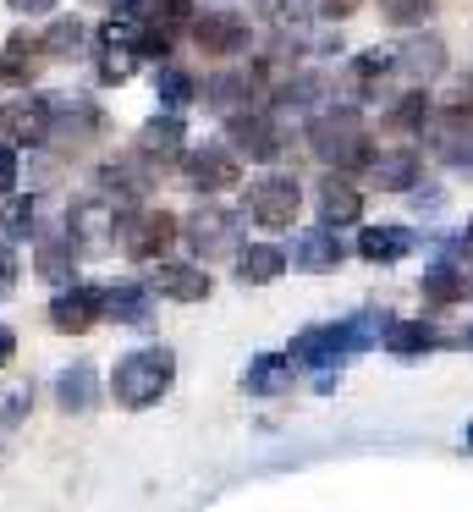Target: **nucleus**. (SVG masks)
<instances>
[{"mask_svg":"<svg viewBox=\"0 0 473 512\" xmlns=\"http://www.w3.org/2000/svg\"><path fill=\"white\" fill-rule=\"evenodd\" d=\"M385 336V314L374 309H358V314H341V320H325V325H308V331H297L292 342V364L314 369V375H325V369H341L347 358L369 353L374 342Z\"/></svg>","mask_w":473,"mask_h":512,"instance_id":"nucleus-1","label":"nucleus"},{"mask_svg":"<svg viewBox=\"0 0 473 512\" xmlns=\"http://www.w3.org/2000/svg\"><path fill=\"white\" fill-rule=\"evenodd\" d=\"M308 149H314L325 166L347 171V166H369V133H363V116L352 105H330V111L308 116Z\"/></svg>","mask_w":473,"mask_h":512,"instance_id":"nucleus-2","label":"nucleus"},{"mask_svg":"<svg viewBox=\"0 0 473 512\" xmlns=\"http://www.w3.org/2000/svg\"><path fill=\"white\" fill-rule=\"evenodd\" d=\"M171 380H176V353L171 347H138V353H127L116 364L110 391H116L121 408H149V402H160L165 391H171Z\"/></svg>","mask_w":473,"mask_h":512,"instance_id":"nucleus-3","label":"nucleus"},{"mask_svg":"<svg viewBox=\"0 0 473 512\" xmlns=\"http://www.w3.org/2000/svg\"><path fill=\"white\" fill-rule=\"evenodd\" d=\"M303 210V188H297L292 171H264V177L248 182V215L264 226V232H286Z\"/></svg>","mask_w":473,"mask_h":512,"instance_id":"nucleus-4","label":"nucleus"},{"mask_svg":"<svg viewBox=\"0 0 473 512\" xmlns=\"http://www.w3.org/2000/svg\"><path fill=\"white\" fill-rule=\"evenodd\" d=\"M182 237L198 259H220L242 248V210H226V204H198L182 221Z\"/></svg>","mask_w":473,"mask_h":512,"instance_id":"nucleus-5","label":"nucleus"},{"mask_svg":"<svg viewBox=\"0 0 473 512\" xmlns=\"http://www.w3.org/2000/svg\"><path fill=\"white\" fill-rule=\"evenodd\" d=\"M176 232H182V221H171L165 210H116V243L132 259H160Z\"/></svg>","mask_w":473,"mask_h":512,"instance_id":"nucleus-6","label":"nucleus"},{"mask_svg":"<svg viewBox=\"0 0 473 512\" xmlns=\"http://www.w3.org/2000/svg\"><path fill=\"white\" fill-rule=\"evenodd\" d=\"M473 287L468 276V259L451 254V248H435V259L424 265V276H418V298L429 303V309H451V303H462Z\"/></svg>","mask_w":473,"mask_h":512,"instance_id":"nucleus-7","label":"nucleus"},{"mask_svg":"<svg viewBox=\"0 0 473 512\" xmlns=\"http://www.w3.org/2000/svg\"><path fill=\"white\" fill-rule=\"evenodd\" d=\"M424 138L446 166H468L473 171V111L468 105H451V111L429 116L424 122Z\"/></svg>","mask_w":473,"mask_h":512,"instance_id":"nucleus-8","label":"nucleus"},{"mask_svg":"<svg viewBox=\"0 0 473 512\" xmlns=\"http://www.w3.org/2000/svg\"><path fill=\"white\" fill-rule=\"evenodd\" d=\"M182 177L193 182L198 193H226L242 182V160L231 155L226 144H204V149H187L182 155Z\"/></svg>","mask_w":473,"mask_h":512,"instance_id":"nucleus-9","label":"nucleus"},{"mask_svg":"<svg viewBox=\"0 0 473 512\" xmlns=\"http://www.w3.org/2000/svg\"><path fill=\"white\" fill-rule=\"evenodd\" d=\"M341 259H347V243H341V232H330V226H308V232H297L292 248H286V265L308 270V276H330V270H341Z\"/></svg>","mask_w":473,"mask_h":512,"instance_id":"nucleus-10","label":"nucleus"},{"mask_svg":"<svg viewBox=\"0 0 473 512\" xmlns=\"http://www.w3.org/2000/svg\"><path fill=\"white\" fill-rule=\"evenodd\" d=\"M363 182L380 193H413L418 182H424V160L413 155V149H380V155H369V166H363Z\"/></svg>","mask_w":473,"mask_h":512,"instance_id":"nucleus-11","label":"nucleus"},{"mask_svg":"<svg viewBox=\"0 0 473 512\" xmlns=\"http://www.w3.org/2000/svg\"><path fill=\"white\" fill-rule=\"evenodd\" d=\"M193 39L204 56H237V50H248V17L237 12H198L193 17Z\"/></svg>","mask_w":473,"mask_h":512,"instance_id":"nucleus-12","label":"nucleus"},{"mask_svg":"<svg viewBox=\"0 0 473 512\" xmlns=\"http://www.w3.org/2000/svg\"><path fill=\"white\" fill-rule=\"evenodd\" d=\"M380 347L391 358H424V353L451 347V331H440V325H429V320H385Z\"/></svg>","mask_w":473,"mask_h":512,"instance_id":"nucleus-13","label":"nucleus"},{"mask_svg":"<svg viewBox=\"0 0 473 512\" xmlns=\"http://www.w3.org/2000/svg\"><path fill=\"white\" fill-rule=\"evenodd\" d=\"M226 133L248 160H275L281 155V127H275V116H264V111H237L226 122Z\"/></svg>","mask_w":473,"mask_h":512,"instance_id":"nucleus-14","label":"nucleus"},{"mask_svg":"<svg viewBox=\"0 0 473 512\" xmlns=\"http://www.w3.org/2000/svg\"><path fill=\"white\" fill-rule=\"evenodd\" d=\"M314 210H319V226H330V232H341V226H352L363 215V193L352 188L347 177H325L314 188Z\"/></svg>","mask_w":473,"mask_h":512,"instance_id":"nucleus-15","label":"nucleus"},{"mask_svg":"<svg viewBox=\"0 0 473 512\" xmlns=\"http://www.w3.org/2000/svg\"><path fill=\"white\" fill-rule=\"evenodd\" d=\"M99 314H105V309H99V287H61V292H55V303H50L55 331H72V336H83Z\"/></svg>","mask_w":473,"mask_h":512,"instance_id":"nucleus-16","label":"nucleus"},{"mask_svg":"<svg viewBox=\"0 0 473 512\" xmlns=\"http://www.w3.org/2000/svg\"><path fill=\"white\" fill-rule=\"evenodd\" d=\"M413 248H418L413 226H363L358 232V254L369 259V265H396V259H407Z\"/></svg>","mask_w":473,"mask_h":512,"instance_id":"nucleus-17","label":"nucleus"},{"mask_svg":"<svg viewBox=\"0 0 473 512\" xmlns=\"http://www.w3.org/2000/svg\"><path fill=\"white\" fill-rule=\"evenodd\" d=\"M292 375H297V364L286 353H259L242 369V391L248 397H281V391H292Z\"/></svg>","mask_w":473,"mask_h":512,"instance_id":"nucleus-18","label":"nucleus"},{"mask_svg":"<svg viewBox=\"0 0 473 512\" xmlns=\"http://www.w3.org/2000/svg\"><path fill=\"white\" fill-rule=\"evenodd\" d=\"M99 133V111L88 100H77V94H50V138H88Z\"/></svg>","mask_w":473,"mask_h":512,"instance_id":"nucleus-19","label":"nucleus"},{"mask_svg":"<svg viewBox=\"0 0 473 512\" xmlns=\"http://www.w3.org/2000/svg\"><path fill=\"white\" fill-rule=\"evenodd\" d=\"M396 67H402L407 78L429 83V78H440V72H446V45H440L435 34H413L402 50H396Z\"/></svg>","mask_w":473,"mask_h":512,"instance_id":"nucleus-20","label":"nucleus"},{"mask_svg":"<svg viewBox=\"0 0 473 512\" xmlns=\"http://www.w3.org/2000/svg\"><path fill=\"white\" fill-rule=\"evenodd\" d=\"M281 270H286V248L281 243H248L237 254V281L242 287H270Z\"/></svg>","mask_w":473,"mask_h":512,"instance_id":"nucleus-21","label":"nucleus"},{"mask_svg":"<svg viewBox=\"0 0 473 512\" xmlns=\"http://www.w3.org/2000/svg\"><path fill=\"white\" fill-rule=\"evenodd\" d=\"M99 309L121 325H143L149 320V287L138 281H116V287H99Z\"/></svg>","mask_w":473,"mask_h":512,"instance_id":"nucleus-22","label":"nucleus"},{"mask_svg":"<svg viewBox=\"0 0 473 512\" xmlns=\"http://www.w3.org/2000/svg\"><path fill=\"white\" fill-rule=\"evenodd\" d=\"M39 61H44L39 39L11 34V39H6V50H0V83H17V89H28L33 72H39Z\"/></svg>","mask_w":473,"mask_h":512,"instance_id":"nucleus-23","label":"nucleus"},{"mask_svg":"<svg viewBox=\"0 0 473 512\" xmlns=\"http://www.w3.org/2000/svg\"><path fill=\"white\" fill-rule=\"evenodd\" d=\"M55 402L66 413H88L99 402V380H94V364H72L55 375Z\"/></svg>","mask_w":473,"mask_h":512,"instance_id":"nucleus-24","label":"nucleus"},{"mask_svg":"<svg viewBox=\"0 0 473 512\" xmlns=\"http://www.w3.org/2000/svg\"><path fill=\"white\" fill-rule=\"evenodd\" d=\"M154 292H165V298H176V303H198V298H209V270H198V265H160V270H154Z\"/></svg>","mask_w":473,"mask_h":512,"instance_id":"nucleus-25","label":"nucleus"},{"mask_svg":"<svg viewBox=\"0 0 473 512\" xmlns=\"http://www.w3.org/2000/svg\"><path fill=\"white\" fill-rule=\"evenodd\" d=\"M0 122H6L22 144H44V138H50V94H39V100H17L11 111H0Z\"/></svg>","mask_w":473,"mask_h":512,"instance_id":"nucleus-26","label":"nucleus"},{"mask_svg":"<svg viewBox=\"0 0 473 512\" xmlns=\"http://www.w3.org/2000/svg\"><path fill=\"white\" fill-rule=\"evenodd\" d=\"M182 116L176 111H165V116H154L149 127L138 133V155L143 160H171V155H182Z\"/></svg>","mask_w":473,"mask_h":512,"instance_id":"nucleus-27","label":"nucleus"},{"mask_svg":"<svg viewBox=\"0 0 473 512\" xmlns=\"http://www.w3.org/2000/svg\"><path fill=\"white\" fill-rule=\"evenodd\" d=\"M204 100L215 105V111L237 116V111H248V100H253V78L248 72H215V78L204 83Z\"/></svg>","mask_w":473,"mask_h":512,"instance_id":"nucleus-28","label":"nucleus"},{"mask_svg":"<svg viewBox=\"0 0 473 512\" xmlns=\"http://www.w3.org/2000/svg\"><path fill=\"white\" fill-rule=\"evenodd\" d=\"M99 182H105V188L116 193V204L143 199V193H149V166H143V155L116 160V166H105V171H99Z\"/></svg>","mask_w":473,"mask_h":512,"instance_id":"nucleus-29","label":"nucleus"},{"mask_svg":"<svg viewBox=\"0 0 473 512\" xmlns=\"http://www.w3.org/2000/svg\"><path fill=\"white\" fill-rule=\"evenodd\" d=\"M83 45H88V28L77 23V17H61V23H50V28H44V39H39V50H44L50 61L83 56Z\"/></svg>","mask_w":473,"mask_h":512,"instance_id":"nucleus-30","label":"nucleus"},{"mask_svg":"<svg viewBox=\"0 0 473 512\" xmlns=\"http://www.w3.org/2000/svg\"><path fill=\"white\" fill-rule=\"evenodd\" d=\"M154 94L165 100V111H182V105H193V78H187L182 67H160L154 72Z\"/></svg>","mask_w":473,"mask_h":512,"instance_id":"nucleus-31","label":"nucleus"},{"mask_svg":"<svg viewBox=\"0 0 473 512\" xmlns=\"http://www.w3.org/2000/svg\"><path fill=\"white\" fill-rule=\"evenodd\" d=\"M72 254H77V248H66V243H44L39 248V276L72 287Z\"/></svg>","mask_w":473,"mask_h":512,"instance_id":"nucleus-32","label":"nucleus"},{"mask_svg":"<svg viewBox=\"0 0 473 512\" xmlns=\"http://www.w3.org/2000/svg\"><path fill=\"white\" fill-rule=\"evenodd\" d=\"M391 67H396L391 50H363V56L352 61V83H358V89H374V83H380Z\"/></svg>","mask_w":473,"mask_h":512,"instance_id":"nucleus-33","label":"nucleus"},{"mask_svg":"<svg viewBox=\"0 0 473 512\" xmlns=\"http://www.w3.org/2000/svg\"><path fill=\"white\" fill-rule=\"evenodd\" d=\"M319 94H325V83H319L314 72H303V78H292V83L281 89V111H308Z\"/></svg>","mask_w":473,"mask_h":512,"instance_id":"nucleus-34","label":"nucleus"},{"mask_svg":"<svg viewBox=\"0 0 473 512\" xmlns=\"http://www.w3.org/2000/svg\"><path fill=\"white\" fill-rule=\"evenodd\" d=\"M424 122H429V94H407L402 105L391 111V127H402V133H424Z\"/></svg>","mask_w":473,"mask_h":512,"instance_id":"nucleus-35","label":"nucleus"},{"mask_svg":"<svg viewBox=\"0 0 473 512\" xmlns=\"http://www.w3.org/2000/svg\"><path fill=\"white\" fill-rule=\"evenodd\" d=\"M33 221H39V210H33V199H11L6 210H0V232L6 237H28Z\"/></svg>","mask_w":473,"mask_h":512,"instance_id":"nucleus-36","label":"nucleus"},{"mask_svg":"<svg viewBox=\"0 0 473 512\" xmlns=\"http://www.w3.org/2000/svg\"><path fill=\"white\" fill-rule=\"evenodd\" d=\"M380 12H385V23L413 28V23H424V17H429V0H380Z\"/></svg>","mask_w":473,"mask_h":512,"instance_id":"nucleus-37","label":"nucleus"},{"mask_svg":"<svg viewBox=\"0 0 473 512\" xmlns=\"http://www.w3.org/2000/svg\"><path fill=\"white\" fill-rule=\"evenodd\" d=\"M11 188H17V149L0 144V193H11Z\"/></svg>","mask_w":473,"mask_h":512,"instance_id":"nucleus-38","label":"nucleus"},{"mask_svg":"<svg viewBox=\"0 0 473 512\" xmlns=\"http://www.w3.org/2000/svg\"><path fill=\"white\" fill-rule=\"evenodd\" d=\"M413 210L418 215H435L440 210V188H413Z\"/></svg>","mask_w":473,"mask_h":512,"instance_id":"nucleus-39","label":"nucleus"},{"mask_svg":"<svg viewBox=\"0 0 473 512\" xmlns=\"http://www.w3.org/2000/svg\"><path fill=\"white\" fill-rule=\"evenodd\" d=\"M11 281H17V254H11L6 243H0V292H6Z\"/></svg>","mask_w":473,"mask_h":512,"instance_id":"nucleus-40","label":"nucleus"},{"mask_svg":"<svg viewBox=\"0 0 473 512\" xmlns=\"http://www.w3.org/2000/svg\"><path fill=\"white\" fill-rule=\"evenodd\" d=\"M6 6H11V12H50L55 0H6Z\"/></svg>","mask_w":473,"mask_h":512,"instance_id":"nucleus-41","label":"nucleus"},{"mask_svg":"<svg viewBox=\"0 0 473 512\" xmlns=\"http://www.w3.org/2000/svg\"><path fill=\"white\" fill-rule=\"evenodd\" d=\"M451 347H473V325L468 331H451Z\"/></svg>","mask_w":473,"mask_h":512,"instance_id":"nucleus-42","label":"nucleus"},{"mask_svg":"<svg viewBox=\"0 0 473 512\" xmlns=\"http://www.w3.org/2000/svg\"><path fill=\"white\" fill-rule=\"evenodd\" d=\"M11 347H17V342H11V331H0V364L11 358Z\"/></svg>","mask_w":473,"mask_h":512,"instance_id":"nucleus-43","label":"nucleus"},{"mask_svg":"<svg viewBox=\"0 0 473 512\" xmlns=\"http://www.w3.org/2000/svg\"><path fill=\"white\" fill-rule=\"evenodd\" d=\"M462 441H468V446H473V424H468V430H462Z\"/></svg>","mask_w":473,"mask_h":512,"instance_id":"nucleus-44","label":"nucleus"}]
</instances>
